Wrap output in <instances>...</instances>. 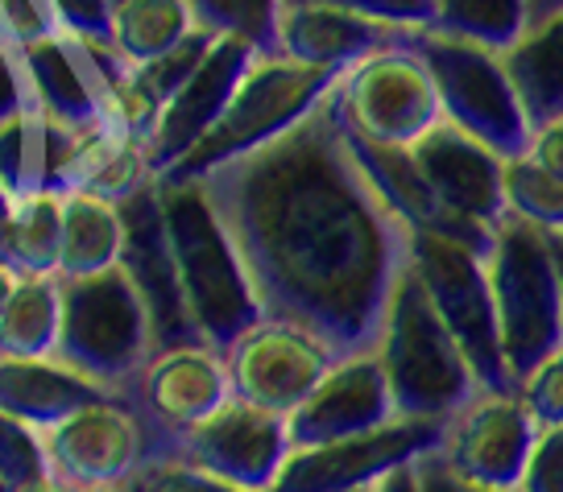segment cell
<instances>
[{
	"instance_id": "obj_1",
	"label": "cell",
	"mask_w": 563,
	"mask_h": 492,
	"mask_svg": "<svg viewBox=\"0 0 563 492\" xmlns=\"http://www.w3.org/2000/svg\"><path fill=\"white\" fill-rule=\"evenodd\" d=\"M199 182L265 315L311 327L340 356L373 348L410 261V228L369 182L332 108Z\"/></svg>"
},
{
	"instance_id": "obj_2",
	"label": "cell",
	"mask_w": 563,
	"mask_h": 492,
	"mask_svg": "<svg viewBox=\"0 0 563 492\" xmlns=\"http://www.w3.org/2000/svg\"><path fill=\"white\" fill-rule=\"evenodd\" d=\"M158 203L178 294L195 335L229 351L265 315L245 261L199 178H158Z\"/></svg>"
},
{
	"instance_id": "obj_3",
	"label": "cell",
	"mask_w": 563,
	"mask_h": 492,
	"mask_svg": "<svg viewBox=\"0 0 563 492\" xmlns=\"http://www.w3.org/2000/svg\"><path fill=\"white\" fill-rule=\"evenodd\" d=\"M373 348L382 356L398 418L448 422L473 393H481L468 356L460 351L456 335L448 332L440 311L431 306L410 261L389 294Z\"/></svg>"
},
{
	"instance_id": "obj_4",
	"label": "cell",
	"mask_w": 563,
	"mask_h": 492,
	"mask_svg": "<svg viewBox=\"0 0 563 492\" xmlns=\"http://www.w3.org/2000/svg\"><path fill=\"white\" fill-rule=\"evenodd\" d=\"M162 348L158 323L133 273L117 265L91 278L63 281V339L58 356L88 372L108 393H133L137 372Z\"/></svg>"
},
{
	"instance_id": "obj_5",
	"label": "cell",
	"mask_w": 563,
	"mask_h": 492,
	"mask_svg": "<svg viewBox=\"0 0 563 492\" xmlns=\"http://www.w3.org/2000/svg\"><path fill=\"white\" fill-rule=\"evenodd\" d=\"M493 306L510 377L522 381L547 351L563 344V278L555 257V236L518 215H506L493 228L489 253Z\"/></svg>"
},
{
	"instance_id": "obj_6",
	"label": "cell",
	"mask_w": 563,
	"mask_h": 492,
	"mask_svg": "<svg viewBox=\"0 0 563 492\" xmlns=\"http://www.w3.org/2000/svg\"><path fill=\"white\" fill-rule=\"evenodd\" d=\"M335 79H340L335 70L307 67V63H295L286 54H257V63L245 70L241 88L232 91L224 116L211 124L208 137L162 178H170V182L203 178L224 161L262 149L274 137L307 121L316 108L328 104Z\"/></svg>"
},
{
	"instance_id": "obj_7",
	"label": "cell",
	"mask_w": 563,
	"mask_h": 492,
	"mask_svg": "<svg viewBox=\"0 0 563 492\" xmlns=\"http://www.w3.org/2000/svg\"><path fill=\"white\" fill-rule=\"evenodd\" d=\"M328 108L352 141L377 149H410L443 121L435 75L410 34L340 70Z\"/></svg>"
},
{
	"instance_id": "obj_8",
	"label": "cell",
	"mask_w": 563,
	"mask_h": 492,
	"mask_svg": "<svg viewBox=\"0 0 563 492\" xmlns=\"http://www.w3.org/2000/svg\"><path fill=\"white\" fill-rule=\"evenodd\" d=\"M410 42L419 46L427 67L435 75V88L443 100V121L473 133L497 149L501 158H518L530 145L527 108L518 100L510 70L501 51H489L468 37H452L440 30H415Z\"/></svg>"
},
{
	"instance_id": "obj_9",
	"label": "cell",
	"mask_w": 563,
	"mask_h": 492,
	"mask_svg": "<svg viewBox=\"0 0 563 492\" xmlns=\"http://www.w3.org/2000/svg\"><path fill=\"white\" fill-rule=\"evenodd\" d=\"M410 269L419 273L422 290L448 323V332L456 335L481 389H518L501 351L485 248L464 245L443 232H410Z\"/></svg>"
},
{
	"instance_id": "obj_10",
	"label": "cell",
	"mask_w": 563,
	"mask_h": 492,
	"mask_svg": "<svg viewBox=\"0 0 563 492\" xmlns=\"http://www.w3.org/2000/svg\"><path fill=\"white\" fill-rule=\"evenodd\" d=\"M46 456L70 489H104L133 484L150 459L170 456V443L145 422L133 398L108 393L54 422L46 431Z\"/></svg>"
},
{
	"instance_id": "obj_11",
	"label": "cell",
	"mask_w": 563,
	"mask_h": 492,
	"mask_svg": "<svg viewBox=\"0 0 563 492\" xmlns=\"http://www.w3.org/2000/svg\"><path fill=\"white\" fill-rule=\"evenodd\" d=\"M539 431L518 389H481L448 418L435 456L473 484L518 492Z\"/></svg>"
},
{
	"instance_id": "obj_12",
	"label": "cell",
	"mask_w": 563,
	"mask_h": 492,
	"mask_svg": "<svg viewBox=\"0 0 563 492\" xmlns=\"http://www.w3.org/2000/svg\"><path fill=\"white\" fill-rule=\"evenodd\" d=\"M340 351L295 318L262 315L229 348V369L236 398L265 405L274 414H295Z\"/></svg>"
},
{
	"instance_id": "obj_13",
	"label": "cell",
	"mask_w": 563,
	"mask_h": 492,
	"mask_svg": "<svg viewBox=\"0 0 563 492\" xmlns=\"http://www.w3.org/2000/svg\"><path fill=\"white\" fill-rule=\"evenodd\" d=\"M290 451H295V439H290L286 414H274L245 398H229L211 418L178 435L170 456L187 459L236 489L269 492L278 484Z\"/></svg>"
},
{
	"instance_id": "obj_14",
	"label": "cell",
	"mask_w": 563,
	"mask_h": 492,
	"mask_svg": "<svg viewBox=\"0 0 563 492\" xmlns=\"http://www.w3.org/2000/svg\"><path fill=\"white\" fill-rule=\"evenodd\" d=\"M448 422L431 418H394L382 431L352 435L340 443L319 447H295L278 484L269 492H356L373 489L382 476L402 463H415L427 451H435Z\"/></svg>"
},
{
	"instance_id": "obj_15",
	"label": "cell",
	"mask_w": 563,
	"mask_h": 492,
	"mask_svg": "<svg viewBox=\"0 0 563 492\" xmlns=\"http://www.w3.org/2000/svg\"><path fill=\"white\" fill-rule=\"evenodd\" d=\"M129 398L175 451L178 435H187L191 426L211 418L229 398H236L229 351L208 344V339L162 344L145 360V369L137 372Z\"/></svg>"
},
{
	"instance_id": "obj_16",
	"label": "cell",
	"mask_w": 563,
	"mask_h": 492,
	"mask_svg": "<svg viewBox=\"0 0 563 492\" xmlns=\"http://www.w3.org/2000/svg\"><path fill=\"white\" fill-rule=\"evenodd\" d=\"M410 154L448 215L481 236H493L506 220V158L452 121L435 124L419 145H410Z\"/></svg>"
},
{
	"instance_id": "obj_17",
	"label": "cell",
	"mask_w": 563,
	"mask_h": 492,
	"mask_svg": "<svg viewBox=\"0 0 563 492\" xmlns=\"http://www.w3.org/2000/svg\"><path fill=\"white\" fill-rule=\"evenodd\" d=\"M394 418H398V405H394L377 348H356L335 356V365L323 372V381L311 389V398L295 414H286L295 447H319V443L369 435Z\"/></svg>"
},
{
	"instance_id": "obj_18",
	"label": "cell",
	"mask_w": 563,
	"mask_h": 492,
	"mask_svg": "<svg viewBox=\"0 0 563 492\" xmlns=\"http://www.w3.org/2000/svg\"><path fill=\"white\" fill-rule=\"evenodd\" d=\"M154 182H158V166L141 141L121 137L104 124H88V128H70L54 191L104 194L112 203H129Z\"/></svg>"
},
{
	"instance_id": "obj_19",
	"label": "cell",
	"mask_w": 563,
	"mask_h": 492,
	"mask_svg": "<svg viewBox=\"0 0 563 492\" xmlns=\"http://www.w3.org/2000/svg\"><path fill=\"white\" fill-rule=\"evenodd\" d=\"M96 398H108V389L63 356H0V414L51 431Z\"/></svg>"
},
{
	"instance_id": "obj_20",
	"label": "cell",
	"mask_w": 563,
	"mask_h": 492,
	"mask_svg": "<svg viewBox=\"0 0 563 492\" xmlns=\"http://www.w3.org/2000/svg\"><path fill=\"white\" fill-rule=\"evenodd\" d=\"M203 30L195 0H112L108 4V46L129 67H154L191 46Z\"/></svg>"
},
{
	"instance_id": "obj_21",
	"label": "cell",
	"mask_w": 563,
	"mask_h": 492,
	"mask_svg": "<svg viewBox=\"0 0 563 492\" xmlns=\"http://www.w3.org/2000/svg\"><path fill=\"white\" fill-rule=\"evenodd\" d=\"M129 245V211L104 194L67 191L63 199V253H58V278H91L117 269Z\"/></svg>"
},
{
	"instance_id": "obj_22",
	"label": "cell",
	"mask_w": 563,
	"mask_h": 492,
	"mask_svg": "<svg viewBox=\"0 0 563 492\" xmlns=\"http://www.w3.org/2000/svg\"><path fill=\"white\" fill-rule=\"evenodd\" d=\"M530 128L563 121V13L530 25L527 34L501 51Z\"/></svg>"
},
{
	"instance_id": "obj_23",
	"label": "cell",
	"mask_w": 563,
	"mask_h": 492,
	"mask_svg": "<svg viewBox=\"0 0 563 492\" xmlns=\"http://www.w3.org/2000/svg\"><path fill=\"white\" fill-rule=\"evenodd\" d=\"M63 339V278L18 273L0 315V356H58Z\"/></svg>"
},
{
	"instance_id": "obj_24",
	"label": "cell",
	"mask_w": 563,
	"mask_h": 492,
	"mask_svg": "<svg viewBox=\"0 0 563 492\" xmlns=\"http://www.w3.org/2000/svg\"><path fill=\"white\" fill-rule=\"evenodd\" d=\"M67 191H30L13 199L0 220V261L18 273H58Z\"/></svg>"
},
{
	"instance_id": "obj_25",
	"label": "cell",
	"mask_w": 563,
	"mask_h": 492,
	"mask_svg": "<svg viewBox=\"0 0 563 492\" xmlns=\"http://www.w3.org/2000/svg\"><path fill=\"white\" fill-rule=\"evenodd\" d=\"M530 25L527 0H440L435 25L440 34L468 37L489 51H510Z\"/></svg>"
},
{
	"instance_id": "obj_26",
	"label": "cell",
	"mask_w": 563,
	"mask_h": 492,
	"mask_svg": "<svg viewBox=\"0 0 563 492\" xmlns=\"http://www.w3.org/2000/svg\"><path fill=\"white\" fill-rule=\"evenodd\" d=\"M506 215L563 236V178L543 170L530 154L506 158Z\"/></svg>"
},
{
	"instance_id": "obj_27",
	"label": "cell",
	"mask_w": 563,
	"mask_h": 492,
	"mask_svg": "<svg viewBox=\"0 0 563 492\" xmlns=\"http://www.w3.org/2000/svg\"><path fill=\"white\" fill-rule=\"evenodd\" d=\"M75 34L63 0H0V46L34 54L58 37Z\"/></svg>"
},
{
	"instance_id": "obj_28",
	"label": "cell",
	"mask_w": 563,
	"mask_h": 492,
	"mask_svg": "<svg viewBox=\"0 0 563 492\" xmlns=\"http://www.w3.org/2000/svg\"><path fill=\"white\" fill-rule=\"evenodd\" d=\"M46 472H54L46 456V431L13 414H0V484L21 489Z\"/></svg>"
},
{
	"instance_id": "obj_29",
	"label": "cell",
	"mask_w": 563,
	"mask_h": 492,
	"mask_svg": "<svg viewBox=\"0 0 563 492\" xmlns=\"http://www.w3.org/2000/svg\"><path fill=\"white\" fill-rule=\"evenodd\" d=\"M133 492H249V489H236V484L203 472V468H195L187 459L162 456V459H150L141 468L137 480H133Z\"/></svg>"
},
{
	"instance_id": "obj_30",
	"label": "cell",
	"mask_w": 563,
	"mask_h": 492,
	"mask_svg": "<svg viewBox=\"0 0 563 492\" xmlns=\"http://www.w3.org/2000/svg\"><path fill=\"white\" fill-rule=\"evenodd\" d=\"M518 398L527 402L539 426H563V344L518 381Z\"/></svg>"
},
{
	"instance_id": "obj_31",
	"label": "cell",
	"mask_w": 563,
	"mask_h": 492,
	"mask_svg": "<svg viewBox=\"0 0 563 492\" xmlns=\"http://www.w3.org/2000/svg\"><path fill=\"white\" fill-rule=\"evenodd\" d=\"M518 492H563V426H543L530 447Z\"/></svg>"
},
{
	"instance_id": "obj_32",
	"label": "cell",
	"mask_w": 563,
	"mask_h": 492,
	"mask_svg": "<svg viewBox=\"0 0 563 492\" xmlns=\"http://www.w3.org/2000/svg\"><path fill=\"white\" fill-rule=\"evenodd\" d=\"M25 108H34V96H30V83H25L21 54L0 46V124L13 121Z\"/></svg>"
},
{
	"instance_id": "obj_33",
	"label": "cell",
	"mask_w": 563,
	"mask_h": 492,
	"mask_svg": "<svg viewBox=\"0 0 563 492\" xmlns=\"http://www.w3.org/2000/svg\"><path fill=\"white\" fill-rule=\"evenodd\" d=\"M415 468H419L422 492H501V489H485V484H473V480L456 476L440 456H435V451H427Z\"/></svg>"
},
{
	"instance_id": "obj_34",
	"label": "cell",
	"mask_w": 563,
	"mask_h": 492,
	"mask_svg": "<svg viewBox=\"0 0 563 492\" xmlns=\"http://www.w3.org/2000/svg\"><path fill=\"white\" fill-rule=\"evenodd\" d=\"M527 154L539 161L543 170L563 178V121H551V124H543V128H534V133H530Z\"/></svg>"
},
{
	"instance_id": "obj_35",
	"label": "cell",
	"mask_w": 563,
	"mask_h": 492,
	"mask_svg": "<svg viewBox=\"0 0 563 492\" xmlns=\"http://www.w3.org/2000/svg\"><path fill=\"white\" fill-rule=\"evenodd\" d=\"M419 463V459H415ZM415 463H402V468H394L389 476H382L377 484H373V492H422L419 484V468Z\"/></svg>"
},
{
	"instance_id": "obj_36",
	"label": "cell",
	"mask_w": 563,
	"mask_h": 492,
	"mask_svg": "<svg viewBox=\"0 0 563 492\" xmlns=\"http://www.w3.org/2000/svg\"><path fill=\"white\" fill-rule=\"evenodd\" d=\"M13 492H75L67 484V480H58L54 472H46V476H37V480H30V484H21V489H13Z\"/></svg>"
},
{
	"instance_id": "obj_37",
	"label": "cell",
	"mask_w": 563,
	"mask_h": 492,
	"mask_svg": "<svg viewBox=\"0 0 563 492\" xmlns=\"http://www.w3.org/2000/svg\"><path fill=\"white\" fill-rule=\"evenodd\" d=\"M527 4H530V25H539V21L563 13V0H527ZM530 25H527V30H530Z\"/></svg>"
},
{
	"instance_id": "obj_38",
	"label": "cell",
	"mask_w": 563,
	"mask_h": 492,
	"mask_svg": "<svg viewBox=\"0 0 563 492\" xmlns=\"http://www.w3.org/2000/svg\"><path fill=\"white\" fill-rule=\"evenodd\" d=\"M13 286H18V269H13L9 261H0V315H4V306H9Z\"/></svg>"
},
{
	"instance_id": "obj_39",
	"label": "cell",
	"mask_w": 563,
	"mask_h": 492,
	"mask_svg": "<svg viewBox=\"0 0 563 492\" xmlns=\"http://www.w3.org/2000/svg\"><path fill=\"white\" fill-rule=\"evenodd\" d=\"M75 492H133V484H104V489H75Z\"/></svg>"
},
{
	"instance_id": "obj_40",
	"label": "cell",
	"mask_w": 563,
	"mask_h": 492,
	"mask_svg": "<svg viewBox=\"0 0 563 492\" xmlns=\"http://www.w3.org/2000/svg\"><path fill=\"white\" fill-rule=\"evenodd\" d=\"M555 257H560V278H563V241L555 236Z\"/></svg>"
},
{
	"instance_id": "obj_41",
	"label": "cell",
	"mask_w": 563,
	"mask_h": 492,
	"mask_svg": "<svg viewBox=\"0 0 563 492\" xmlns=\"http://www.w3.org/2000/svg\"><path fill=\"white\" fill-rule=\"evenodd\" d=\"M0 492H13V489H9V484H0Z\"/></svg>"
},
{
	"instance_id": "obj_42",
	"label": "cell",
	"mask_w": 563,
	"mask_h": 492,
	"mask_svg": "<svg viewBox=\"0 0 563 492\" xmlns=\"http://www.w3.org/2000/svg\"><path fill=\"white\" fill-rule=\"evenodd\" d=\"M356 492H373V489H356Z\"/></svg>"
},
{
	"instance_id": "obj_43",
	"label": "cell",
	"mask_w": 563,
	"mask_h": 492,
	"mask_svg": "<svg viewBox=\"0 0 563 492\" xmlns=\"http://www.w3.org/2000/svg\"><path fill=\"white\" fill-rule=\"evenodd\" d=\"M560 241H563V236H560Z\"/></svg>"
}]
</instances>
